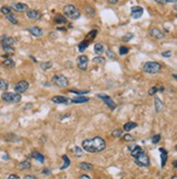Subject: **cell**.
<instances>
[{
    "label": "cell",
    "instance_id": "cell-41",
    "mask_svg": "<svg viewBox=\"0 0 177 179\" xmlns=\"http://www.w3.org/2000/svg\"><path fill=\"white\" fill-rule=\"evenodd\" d=\"M74 154H76L77 156H82V155H83V151H82L79 146H76V148H74Z\"/></svg>",
    "mask_w": 177,
    "mask_h": 179
},
{
    "label": "cell",
    "instance_id": "cell-5",
    "mask_svg": "<svg viewBox=\"0 0 177 179\" xmlns=\"http://www.w3.org/2000/svg\"><path fill=\"white\" fill-rule=\"evenodd\" d=\"M51 81H53V83L55 85H57L59 88H67L68 84H69L68 79L65 76H62V74H56V76H54Z\"/></svg>",
    "mask_w": 177,
    "mask_h": 179
},
{
    "label": "cell",
    "instance_id": "cell-13",
    "mask_svg": "<svg viewBox=\"0 0 177 179\" xmlns=\"http://www.w3.org/2000/svg\"><path fill=\"white\" fill-rule=\"evenodd\" d=\"M26 16L31 20H39L41 19V13L37 10H27Z\"/></svg>",
    "mask_w": 177,
    "mask_h": 179
},
{
    "label": "cell",
    "instance_id": "cell-25",
    "mask_svg": "<svg viewBox=\"0 0 177 179\" xmlns=\"http://www.w3.org/2000/svg\"><path fill=\"white\" fill-rule=\"evenodd\" d=\"M143 151H142V149L140 148V146H138V145H136V146H133V149L131 150V155L133 157H136V156H138L139 154L140 153H142Z\"/></svg>",
    "mask_w": 177,
    "mask_h": 179
},
{
    "label": "cell",
    "instance_id": "cell-34",
    "mask_svg": "<svg viewBox=\"0 0 177 179\" xmlns=\"http://www.w3.org/2000/svg\"><path fill=\"white\" fill-rule=\"evenodd\" d=\"M132 37H133V34L132 33H128V34H126V35H123V37H121V41L123 42H129V41H131L132 39Z\"/></svg>",
    "mask_w": 177,
    "mask_h": 179
},
{
    "label": "cell",
    "instance_id": "cell-9",
    "mask_svg": "<svg viewBox=\"0 0 177 179\" xmlns=\"http://www.w3.org/2000/svg\"><path fill=\"white\" fill-rule=\"evenodd\" d=\"M97 97H100L103 102H104L106 105L108 106V108H111V109H114L116 107V103L113 101L109 96H107V95H105V94H97Z\"/></svg>",
    "mask_w": 177,
    "mask_h": 179
},
{
    "label": "cell",
    "instance_id": "cell-37",
    "mask_svg": "<svg viewBox=\"0 0 177 179\" xmlns=\"http://www.w3.org/2000/svg\"><path fill=\"white\" fill-rule=\"evenodd\" d=\"M2 48L6 53H14V48L12 46H6V45H2Z\"/></svg>",
    "mask_w": 177,
    "mask_h": 179
},
{
    "label": "cell",
    "instance_id": "cell-55",
    "mask_svg": "<svg viewBox=\"0 0 177 179\" xmlns=\"http://www.w3.org/2000/svg\"><path fill=\"white\" fill-rule=\"evenodd\" d=\"M173 166H174V168H176V160H175V162L173 163Z\"/></svg>",
    "mask_w": 177,
    "mask_h": 179
},
{
    "label": "cell",
    "instance_id": "cell-35",
    "mask_svg": "<svg viewBox=\"0 0 177 179\" xmlns=\"http://www.w3.org/2000/svg\"><path fill=\"white\" fill-rule=\"evenodd\" d=\"M113 137L114 138H121L123 137V130L120 129H116L113 131Z\"/></svg>",
    "mask_w": 177,
    "mask_h": 179
},
{
    "label": "cell",
    "instance_id": "cell-23",
    "mask_svg": "<svg viewBox=\"0 0 177 179\" xmlns=\"http://www.w3.org/2000/svg\"><path fill=\"white\" fill-rule=\"evenodd\" d=\"M2 65L4 67H7V68H13L16 66V63H14V61L12 60L11 58H6V60L2 62Z\"/></svg>",
    "mask_w": 177,
    "mask_h": 179
},
{
    "label": "cell",
    "instance_id": "cell-19",
    "mask_svg": "<svg viewBox=\"0 0 177 179\" xmlns=\"http://www.w3.org/2000/svg\"><path fill=\"white\" fill-rule=\"evenodd\" d=\"M137 126H138V125H137L136 122L129 121V122H127V123H125V125H123V130H125V131H130V130L137 128Z\"/></svg>",
    "mask_w": 177,
    "mask_h": 179
},
{
    "label": "cell",
    "instance_id": "cell-49",
    "mask_svg": "<svg viewBox=\"0 0 177 179\" xmlns=\"http://www.w3.org/2000/svg\"><path fill=\"white\" fill-rule=\"evenodd\" d=\"M8 179H20V177L18 175H13V174H12V175L9 176Z\"/></svg>",
    "mask_w": 177,
    "mask_h": 179
},
{
    "label": "cell",
    "instance_id": "cell-24",
    "mask_svg": "<svg viewBox=\"0 0 177 179\" xmlns=\"http://www.w3.org/2000/svg\"><path fill=\"white\" fill-rule=\"evenodd\" d=\"M80 168L82 170H85V172H88V170H92L93 169V165L92 164H88V163H81L80 164Z\"/></svg>",
    "mask_w": 177,
    "mask_h": 179
},
{
    "label": "cell",
    "instance_id": "cell-2",
    "mask_svg": "<svg viewBox=\"0 0 177 179\" xmlns=\"http://www.w3.org/2000/svg\"><path fill=\"white\" fill-rule=\"evenodd\" d=\"M64 12L67 18H69L71 20H77L80 18V11L78 10L77 8L72 6V4H67L64 7Z\"/></svg>",
    "mask_w": 177,
    "mask_h": 179
},
{
    "label": "cell",
    "instance_id": "cell-17",
    "mask_svg": "<svg viewBox=\"0 0 177 179\" xmlns=\"http://www.w3.org/2000/svg\"><path fill=\"white\" fill-rule=\"evenodd\" d=\"M51 102L56 104H66L68 103V98H66L65 96H54L51 98Z\"/></svg>",
    "mask_w": 177,
    "mask_h": 179
},
{
    "label": "cell",
    "instance_id": "cell-28",
    "mask_svg": "<svg viewBox=\"0 0 177 179\" xmlns=\"http://www.w3.org/2000/svg\"><path fill=\"white\" fill-rule=\"evenodd\" d=\"M88 44H90V42H88V41H86V39H85V41H83V42H81L80 44H79V50H80L81 53H82V51H84V50L88 48Z\"/></svg>",
    "mask_w": 177,
    "mask_h": 179
},
{
    "label": "cell",
    "instance_id": "cell-27",
    "mask_svg": "<svg viewBox=\"0 0 177 179\" xmlns=\"http://www.w3.org/2000/svg\"><path fill=\"white\" fill-rule=\"evenodd\" d=\"M19 167L20 169H29V168H31V163L29 162V160H23V162H21L19 164Z\"/></svg>",
    "mask_w": 177,
    "mask_h": 179
},
{
    "label": "cell",
    "instance_id": "cell-7",
    "mask_svg": "<svg viewBox=\"0 0 177 179\" xmlns=\"http://www.w3.org/2000/svg\"><path fill=\"white\" fill-rule=\"evenodd\" d=\"M77 62H78V68L80 70H86L88 69V58L84 55L82 56H79L77 59Z\"/></svg>",
    "mask_w": 177,
    "mask_h": 179
},
{
    "label": "cell",
    "instance_id": "cell-44",
    "mask_svg": "<svg viewBox=\"0 0 177 179\" xmlns=\"http://www.w3.org/2000/svg\"><path fill=\"white\" fill-rule=\"evenodd\" d=\"M158 92V88H155V86H153V88H151L150 90H149V95H154L155 93Z\"/></svg>",
    "mask_w": 177,
    "mask_h": 179
},
{
    "label": "cell",
    "instance_id": "cell-50",
    "mask_svg": "<svg viewBox=\"0 0 177 179\" xmlns=\"http://www.w3.org/2000/svg\"><path fill=\"white\" fill-rule=\"evenodd\" d=\"M79 179H92V178H91L90 176H88V175H81Z\"/></svg>",
    "mask_w": 177,
    "mask_h": 179
},
{
    "label": "cell",
    "instance_id": "cell-33",
    "mask_svg": "<svg viewBox=\"0 0 177 179\" xmlns=\"http://www.w3.org/2000/svg\"><path fill=\"white\" fill-rule=\"evenodd\" d=\"M7 20H8L9 22H11L12 24H18V20L16 19V16L12 14V13L7 15Z\"/></svg>",
    "mask_w": 177,
    "mask_h": 179
},
{
    "label": "cell",
    "instance_id": "cell-16",
    "mask_svg": "<svg viewBox=\"0 0 177 179\" xmlns=\"http://www.w3.org/2000/svg\"><path fill=\"white\" fill-rule=\"evenodd\" d=\"M11 7L14 9V10H16V11H25V10H27V6L25 4H20V2H18V4H12Z\"/></svg>",
    "mask_w": 177,
    "mask_h": 179
},
{
    "label": "cell",
    "instance_id": "cell-3",
    "mask_svg": "<svg viewBox=\"0 0 177 179\" xmlns=\"http://www.w3.org/2000/svg\"><path fill=\"white\" fill-rule=\"evenodd\" d=\"M161 65L158 62H154V61H148L143 65V71L149 74H154V73H158L161 70Z\"/></svg>",
    "mask_w": 177,
    "mask_h": 179
},
{
    "label": "cell",
    "instance_id": "cell-40",
    "mask_svg": "<svg viewBox=\"0 0 177 179\" xmlns=\"http://www.w3.org/2000/svg\"><path fill=\"white\" fill-rule=\"evenodd\" d=\"M84 10H85V12L88 13L90 16H93L94 15V9L93 8H91V7H85L84 8Z\"/></svg>",
    "mask_w": 177,
    "mask_h": 179
},
{
    "label": "cell",
    "instance_id": "cell-36",
    "mask_svg": "<svg viewBox=\"0 0 177 179\" xmlns=\"http://www.w3.org/2000/svg\"><path fill=\"white\" fill-rule=\"evenodd\" d=\"M0 90H2V91L8 90V83L2 79H0Z\"/></svg>",
    "mask_w": 177,
    "mask_h": 179
},
{
    "label": "cell",
    "instance_id": "cell-43",
    "mask_svg": "<svg viewBox=\"0 0 177 179\" xmlns=\"http://www.w3.org/2000/svg\"><path fill=\"white\" fill-rule=\"evenodd\" d=\"M160 140H161V135H160V134H155V135L152 138V142H153L154 144H155V143H158Z\"/></svg>",
    "mask_w": 177,
    "mask_h": 179
},
{
    "label": "cell",
    "instance_id": "cell-18",
    "mask_svg": "<svg viewBox=\"0 0 177 179\" xmlns=\"http://www.w3.org/2000/svg\"><path fill=\"white\" fill-rule=\"evenodd\" d=\"M32 157L35 158L36 160L41 162V163H44V162H45V156H44L43 154H41L39 152H37V151H35V152L32 153Z\"/></svg>",
    "mask_w": 177,
    "mask_h": 179
},
{
    "label": "cell",
    "instance_id": "cell-51",
    "mask_svg": "<svg viewBox=\"0 0 177 179\" xmlns=\"http://www.w3.org/2000/svg\"><path fill=\"white\" fill-rule=\"evenodd\" d=\"M176 0H164V2L165 4H173V2H175Z\"/></svg>",
    "mask_w": 177,
    "mask_h": 179
},
{
    "label": "cell",
    "instance_id": "cell-8",
    "mask_svg": "<svg viewBox=\"0 0 177 179\" xmlns=\"http://www.w3.org/2000/svg\"><path fill=\"white\" fill-rule=\"evenodd\" d=\"M29 88V83L26 81H20L14 85V91L18 94H21V93H24L26 92V90Z\"/></svg>",
    "mask_w": 177,
    "mask_h": 179
},
{
    "label": "cell",
    "instance_id": "cell-30",
    "mask_svg": "<svg viewBox=\"0 0 177 179\" xmlns=\"http://www.w3.org/2000/svg\"><path fill=\"white\" fill-rule=\"evenodd\" d=\"M96 34H97V31L96 30H93V31H91L90 33H88V35H86V41H92V39H94L95 38V36H96Z\"/></svg>",
    "mask_w": 177,
    "mask_h": 179
},
{
    "label": "cell",
    "instance_id": "cell-47",
    "mask_svg": "<svg viewBox=\"0 0 177 179\" xmlns=\"http://www.w3.org/2000/svg\"><path fill=\"white\" fill-rule=\"evenodd\" d=\"M123 140H126V141H132L133 138L131 137L130 134H126V135H123Z\"/></svg>",
    "mask_w": 177,
    "mask_h": 179
},
{
    "label": "cell",
    "instance_id": "cell-11",
    "mask_svg": "<svg viewBox=\"0 0 177 179\" xmlns=\"http://www.w3.org/2000/svg\"><path fill=\"white\" fill-rule=\"evenodd\" d=\"M1 44L6 46H13L16 44V41L8 35H2L1 36Z\"/></svg>",
    "mask_w": 177,
    "mask_h": 179
},
{
    "label": "cell",
    "instance_id": "cell-42",
    "mask_svg": "<svg viewBox=\"0 0 177 179\" xmlns=\"http://www.w3.org/2000/svg\"><path fill=\"white\" fill-rule=\"evenodd\" d=\"M128 51H129V49H128V47H126V46H121L119 48L120 55H126V53H128Z\"/></svg>",
    "mask_w": 177,
    "mask_h": 179
},
{
    "label": "cell",
    "instance_id": "cell-48",
    "mask_svg": "<svg viewBox=\"0 0 177 179\" xmlns=\"http://www.w3.org/2000/svg\"><path fill=\"white\" fill-rule=\"evenodd\" d=\"M24 179H37V178L33 175H25L24 176Z\"/></svg>",
    "mask_w": 177,
    "mask_h": 179
},
{
    "label": "cell",
    "instance_id": "cell-4",
    "mask_svg": "<svg viewBox=\"0 0 177 179\" xmlns=\"http://www.w3.org/2000/svg\"><path fill=\"white\" fill-rule=\"evenodd\" d=\"M1 98L4 102L8 103H19L21 101V95L18 93H11V92H4V94L1 95Z\"/></svg>",
    "mask_w": 177,
    "mask_h": 179
},
{
    "label": "cell",
    "instance_id": "cell-38",
    "mask_svg": "<svg viewBox=\"0 0 177 179\" xmlns=\"http://www.w3.org/2000/svg\"><path fill=\"white\" fill-rule=\"evenodd\" d=\"M70 93H74V94H86V93H88V90H70Z\"/></svg>",
    "mask_w": 177,
    "mask_h": 179
},
{
    "label": "cell",
    "instance_id": "cell-26",
    "mask_svg": "<svg viewBox=\"0 0 177 179\" xmlns=\"http://www.w3.org/2000/svg\"><path fill=\"white\" fill-rule=\"evenodd\" d=\"M55 22L58 23V24H64V23L67 22V19L65 16H62L61 14H57L55 16Z\"/></svg>",
    "mask_w": 177,
    "mask_h": 179
},
{
    "label": "cell",
    "instance_id": "cell-10",
    "mask_svg": "<svg viewBox=\"0 0 177 179\" xmlns=\"http://www.w3.org/2000/svg\"><path fill=\"white\" fill-rule=\"evenodd\" d=\"M143 14V8L139 7V6H135L131 8V18L132 19H139L141 18Z\"/></svg>",
    "mask_w": 177,
    "mask_h": 179
},
{
    "label": "cell",
    "instance_id": "cell-56",
    "mask_svg": "<svg viewBox=\"0 0 177 179\" xmlns=\"http://www.w3.org/2000/svg\"><path fill=\"white\" fill-rule=\"evenodd\" d=\"M158 91H161V92H163V91H164V88H160V90H158Z\"/></svg>",
    "mask_w": 177,
    "mask_h": 179
},
{
    "label": "cell",
    "instance_id": "cell-21",
    "mask_svg": "<svg viewBox=\"0 0 177 179\" xmlns=\"http://www.w3.org/2000/svg\"><path fill=\"white\" fill-rule=\"evenodd\" d=\"M160 152H161V158H162L161 165H162V167H163L166 163V160H167V152H166L164 149H162V148L160 149Z\"/></svg>",
    "mask_w": 177,
    "mask_h": 179
},
{
    "label": "cell",
    "instance_id": "cell-32",
    "mask_svg": "<svg viewBox=\"0 0 177 179\" xmlns=\"http://www.w3.org/2000/svg\"><path fill=\"white\" fill-rule=\"evenodd\" d=\"M51 67H53V63H51L50 61L42 62V63H41V68H42L43 70H48V69H50Z\"/></svg>",
    "mask_w": 177,
    "mask_h": 179
},
{
    "label": "cell",
    "instance_id": "cell-22",
    "mask_svg": "<svg viewBox=\"0 0 177 179\" xmlns=\"http://www.w3.org/2000/svg\"><path fill=\"white\" fill-rule=\"evenodd\" d=\"M94 51H95V53H97V55H101V53L104 51V45L101 44V43L95 44V46H94Z\"/></svg>",
    "mask_w": 177,
    "mask_h": 179
},
{
    "label": "cell",
    "instance_id": "cell-14",
    "mask_svg": "<svg viewBox=\"0 0 177 179\" xmlns=\"http://www.w3.org/2000/svg\"><path fill=\"white\" fill-rule=\"evenodd\" d=\"M27 31L31 33L33 36H41V35L43 34V31H42V29H39V27H37V26H32V27H29L27 29Z\"/></svg>",
    "mask_w": 177,
    "mask_h": 179
},
{
    "label": "cell",
    "instance_id": "cell-53",
    "mask_svg": "<svg viewBox=\"0 0 177 179\" xmlns=\"http://www.w3.org/2000/svg\"><path fill=\"white\" fill-rule=\"evenodd\" d=\"M155 1L158 2V4H165V2H164V0H155Z\"/></svg>",
    "mask_w": 177,
    "mask_h": 179
},
{
    "label": "cell",
    "instance_id": "cell-15",
    "mask_svg": "<svg viewBox=\"0 0 177 179\" xmlns=\"http://www.w3.org/2000/svg\"><path fill=\"white\" fill-rule=\"evenodd\" d=\"M154 107H155V111H156V113H160V111L163 109L164 104H163V102L161 101V98H160V97H155V99H154Z\"/></svg>",
    "mask_w": 177,
    "mask_h": 179
},
{
    "label": "cell",
    "instance_id": "cell-54",
    "mask_svg": "<svg viewBox=\"0 0 177 179\" xmlns=\"http://www.w3.org/2000/svg\"><path fill=\"white\" fill-rule=\"evenodd\" d=\"M43 173H44V174H49V169H44V172H43Z\"/></svg>",
    "mask_w": 177,
    "mask_h": 179
},
{
    "label": "cell",
    "instance_id": "cell-45",
    "mask_svg": "<svg viewBox=\"0 0 177 179\" xmlns=\"http://www.w3.org/2000/svg\"><path fill=\"white\" fill-rule=\"evenodd\" d=\"M162 56H163V57H171V56H172V51H171V50H167V51H163V53H162Z\"/></svg>",
    "mask_w": 177,
    "mask_h": 179
},
{
    "label": "cell",
    "instance_id": "cell-12",
    "mask_svg": "<svg viewBox=\"0 0 177 179\" xmlns=\"http://www.w3.org/2000/svg\"><path fill=\"white\" fill-rule=\"evenodd\" d=\"M150 35L152 36L153 38H156V39H162V38L164 37V34L162 33L161 31L156 29V27H153V29H151L150 30Z\"/></svg>",
    "mask_w": 177,
    "mask_h": 179
},
{
    "label": "cell",
    "instance_id": "cell-6",
    "mask_svg": "<svg viewBox=\"0 0 177 179\" xmlns=\"http://www.w3.org/2000/svg\"><path fill=\"white\" fill-rule=\"evenodd\" d=\"M135 158H136L135 160L136 164L139 165V166H141V167H146V166H149V165H150L149 156H148L144 152L140 153L138 156H136Z\"/></svg>",
    "mask_w": 177,
    "mask_h": 179
},
{
    "label": "cell",
    "instance_id": "cell-31",
    "mask_svg": "<svg viewBox=\"0 0 177 179\" xmlns=\"http://www.w3.org/2000/svg\"><path fill=\"white\" fill-rule=\"evenodd\" d=\"M62 160H64V165L61 166V168H60V169H66V168L70 165V160H69V157L66 156V155H64V156H62Z\"/></svg>",
    "mask_w": 177,
    "mask_h": 179
},
{
    "label": "cell",
    "instance_id": "cell-46",
    "mask_svg": "<svg viewBox=\"0 0 177 179\" xmlns=\"http://www.w3.org/2000/svg\"><path fill=\"white\" fill-rule=\"evenodd\" d=\"M106 53H107V57H108V58H112V59H115V55H114V53H113V51H111V50H109V49L106 50Z\"/></svg>",
    "mask_w": 177,
    "mask_h": 179
},
{
    "label": "cell",
    "instance_id": "cell-39",
    "mask_svg": "<svg viewBox=\"0 0 177 179\" xmlns=\"http://www.w3.org/2000/svg\"><path fill=\"white\" fill-rule=\"evenodd\" d=\"M0 11H1V13L2 14H6V15H8L11 13V9L8 7H2L1 9H0Z\"/></svg>",
    "mask_w": 177,
    "mask_h": 179
},
{
    "label": "cell",
    "instance_id": "cell-1",
    "mask_svg": "<svg viewBox=\"0 0 177 179\" xmlns=\"http://www.w3.org/2000/svg\"><path fill=\"white\" fill-rule=\"evenodd\" d=\"M106 148L105 140L100 137H95L93 139H88L82 142V149L88 153H98L104 151Z\"/></svg>",
    "mask_w": 177,
    "mask_h": 179
},
{
    "label": "cell",
    "instance_id": "cell-52",
    "mask_svg": "<svg viewBox=\"0 0 177 179\" xmlns=\"http://www.w3.org/2000/svg\"><path fill=\"white\" fill-rule=\"evenodd\" d=\"M109 2L112 4H116L117 2H118V0H109Z\"/></svg>",
    "mask_w": 177,
    "mask_h": 179
},
{
    "label": "cell",
    "instance_id": "cell-29",
    "mask_svg": "<svg viewBox=\"0 0 177 179\" xmlns=\"http://www.w3.org/2000/svg\"><path fill=\"white\" fill-rule=\"evenodd\" d=\"M93 62L97 63V65H104V63H106V59L103 57H95L93 58Z\"/></svg>",
    "mask_w": 177,
    "mask_h": 179
},
{
    "label": "cell",
    "instance_id": "cell-20",
    "mask_svg": "<svg viewBox=\"0 0 177 179\" xmlns=\"http://www.w3.org/2000/svg\"><path fill=\"white\" fill-rule=\"evenodd\" d=\"M90 98L88 97H84V96H79V97H74L72 99V103L74 104H79V103H85V102H88Z\"/></svg>",
    "mask_w": 177,
    "mask_h": 179
}]
</instances>
